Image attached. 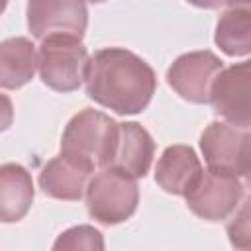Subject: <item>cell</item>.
<instances>
[{
	"instance_id": "obj_21",
	"label": "cell",
	"mask_w": 251,
	"mask_h": 251,
	"mask_svg": "<svg viewBox=\"0 0 251 251\" xmlns=\"http://www.w3.org/2000/svg\"><path fill=\"white\" fill-rule=\"evenodd\" d=\"M6 4H8V0H0V14L6 10Z\"/></svg>"
},
{
	"instance_id": "obj_10",
	"label": "cell",
	"mask_w": 251,
	"mask_h": 251,
	"mask_svg": "<svg viewBox=\"0 0 251 251\" xmlns=\"http://www.w3.org/2000/svg\"><path fill=\"white\" fill-rule=\"evenodd\" d=\"M153 153L155 143L149 131L135 122H124L118 124V133L108 167L124 171L133 178H139L147 175L153 161Z\"/></svg>"
},
{
	"instance_id": "obj_9",
	"label": "cell",
	"mask_w": 251,
	"mask_h": 251,
	"mask_svg": "<svg viewBox=\"0 0 251 251\" xmlns=\"http://www.w3.org/2000/svg\"><path fill=\"white\" fill-rule=\"evenodd\" d=\"M208 102L229 124L249 127V63L222 69L210 86Z\"/></svg>"
},
{
	"instance_id": "obj_13",
	"label": "cell",
	"mask_w": 251,
	"mask_h": 251,
	"mask_svg": "<svg viewBox=\"0 0 251 251\" xmlns=\"http://www.w3.org/2000/svg\"><path fill=\"white\" fill-rule=\"evenodd\" d=\"M90 171L76 161L59 155L53 157L39 175L41 190L57 200H80L86 190Z\"/></svg>"
},
{
	"instance_id": "obj_7",
	"label": "cell",
	"mask_w": 251,
	"mask_h": 251,
	"mask_svg": "<svg viewBox=\"0 0 251 251\" xmlns=\"http://www.w3.org/2000/svg\"><path fill=\"white\" fill-rule=\"evenodd\" d=\"M224 69L212 51H192L180 55L167 71L171 88L192 104H206L216 75Z\"/></svg>"
},
{
	"instance_id": "obj_3",
	"label": "cell",
	"mask_w": 251,
	"mask_h": 251,
	"mask_svg": "<svg viewBox=\"0 0 251 251\" xmlns=\"http://www.w3.org/2000/svg\"><path fill=\"white\" fill-rule=\"evenodd\" d=\"M88 51L80 37L67 33H51L41 39L37 51V69L43 84L57 92L76 90L86 76Z\"/></svg>"
},
{
	"instance_id": "obj_22",
	"label": "cell",
	"mask_w": 251,
	"mask_h": 251,
	"mask_svg": "<svg viewBox=\"0 0 251 251\" xmlns=\"http://www.w3.org/2000/svg\"><path fill=\"white\" fill-rule=\"evenodd\" d=\"M88 2H96L98 4V2H104V0H88Z\"/></svg>"
},
{
	"instance_id": "obj_17",
	"label": "cell",
	"mask_w": 251,
	"mask_h": 251,
	"mask_svg": "<svg viewBox=\"0 0 251 251\" xmlns=\"http://www.w3.org/2000/svg\"><path fill=\"white\" fill-rule=\"evenodd\" d=\"M227 233H229L231 245H235L239 249H247L249 247V237H251V229H249V202H243L241 210L227 224Z\"/></svg>"
},
{
	"instance_id": "obj_6",
	"label": "cell",
	"mask_w": 251,
	"mask_h": 251,
	"mask_svg": "<svg viewBox=\"0 0 251 251\" xmlns=\"http://www.w3.org/2000/svg\"><path fill=\"white\" fill-rule=\"evenodd\" d=\"M249 127L227 122H212L200 137V149L208 169L245 178L249 175Z\"/></svg>"
},
{
	"instance_id": "obj_2",
	"label": "cell",
	"mask_w": 251,
	"mask_h": 251,
	"mask_svg": "<svg viewBox=\"0 0 251 251\" xmlns=\"http://www.w3.org/2000/svg\"><path fill=\"white\" fill-rule=\"evenodd\" d=\"M116 133L118 124L110 116L84 108L67 124L61 139V155L76 161L90 173L96 167H108Z\"/></svg>"
},
{
	"instance_id": "obj_12",
	"label": "cell",
	"mask_w": 251,
	"mask_h": 251,
	"mask_svg": "<svg viewBox=\"0 0 251 251\" xmlns=\"http://www.w3.org/2000/svg\"><path fill=\"white\" fill-rule=\"evenodd\" d=\"M33 180L31 175L16 163L0 165V222H20L31 208Z\"/></svg>"
},
{
	"instance_id": "obj_18",
	"label": "cell",
	"mask_w": 251,
	"mask_h": 251,
	"mask_svg": "<svg viewBox=\"0 0 251 251\" xmlns=\"http://www.w3.org/2000/svg\"><path fill=\"white\" fill-rule=\"evenodd\" d=\"M14 120V106L6 94H0V131L8 129Z\"/></svg>"
},
{
	"instance_id": "obj_16",
	"label": "cell",
	"mask_w": 251,
	"mask_h": 251,
	"mask_svg": "<svg viewBox=\"0 0 251 251\" xmlns=\"http://www.w3.org/2000/svg\"><path fill=\"white\" fill-rule=\"evenodd\" d=\"M53 249H90V251H102L104 249V239L102 233L90 226H76L67 229L65 233L59 235L55 241Z\"/></svg>"
},
{
	"instance_id": "obj_15",
	"label": "cell",
	"mask_w": 251,
	"mask_h": 251,
	"mask_svg": "<svg viewBox=\"0 0 251 251\" xmlns=\"http://www.w3.org/2000/svg\"><path fill=\"white\" fill-rule=\"evenodd\" d=\"M216 43L226 55H247L251 51V12L247 8L224 12L216 25Z\"/></svg>"
},
{
	"instance_id": "obj_5",
	"label": "cell",
	"mask_w": 251,
	"mask_h": 251,
	"mask_svg": "<svg viewBox=\"0 0 251 251\" xmlns=\"http://www.w3.org/2000/svg\"><path fill=\"white\" fill-rule=\"evenodd\" d=\"M190 212L208 222L226 220L245 196L239 176L222 171H202L196 184L184 194Z\"/></svg>"
},
{
	"instance_id": "obj_4",
	"label": "cell",
	"mask_w": 251,
	"mask_h": 251,
	"mask_svg": "<svg viewBox=\"0 0 251 251\" xmlns=\"http://www.w3.org/2000/svg\"><path fill=\"white\" fill-rule=\"evenodd\" d=\"M139 202V188L133 176L104 167L86 184V208L90 218L104 226L122 224L133 216Z\"/></svg>"
},
{
	"instance_id": "obj_11",
	"label": "cell",
	"mask_w": 251,
	"mask_h": 251,
	"mask_svg": "<svg viewBox=\"0 0 251 251\" xmlns=\"http://www.w3.org/2000/svg\"><path fill=\"white\" fill-rule=\"evenodd\" d=\"M202 175V165L188 145H171L155 167V182L169 194L184 196Z\"/></svg>"
},
{
	"instance_id": "obj_8",
	"label": "cell",
	"mask_w": 251,
	"mask_h": 251,
	"mask_svg": "<svg viewBox=\"0 0 251 251\" xmlns=\"http://www.w3.org/2000/svg\"><path fill=\"white\" fill-rule=\"evenodd\" d=\"M88 24L84 0H29L27 27L33 37L43 39L51 33L82 37Z\"/></svg>"
},
{
	"instance_id": "obj_20",
	"label": "cell",
	"mask_w": 251,
	"mask_h": 251,
	"mask_svg": "<svg viewBox=\"0 0 251 251\" xmlns=\"http://www.w3.org/2000/svg\"><path fill=\"white\" fill-rule=\"evenodd\" d=\"M226 4H229L231 8H247L251 0H226Z\"/></svg>"
},
{
	"instance_id": "obj_14",
	"label": "cell",
	"mask_w": 251,
	"mask_h": 251,
	"mask_svg": "<svg viewBox=\"0 0 251 251\" xmlns=\"http://www.w3.org/2000/svg\"><path fill=\"white\" fill-rule=\"evenodd\" d=\"M37 53L27 37H10L0 43V88H20L33 78Z\"/></svg>"
},
{
	"instance_id": "obj_1",
	"label": "cell",
	"mask_w": 251,
	"mask_h": 251,
	"mask_svg": "<svg viewBox=\"0 0 251 251\" xmlns=\"http://www.w3.org/2000/svg\"><path fill=\"white\" fill-rule=\"evenodd\" d=\"M84 82L94 102L122 116L143 112L157 88L153 69L122 47L98 49L88 61Z\"/></svg>"
},
{
	"instance_id": "obj_19",
	"label": "cell",
	"mask_w": 251,
	"mask_h": 251,
	"mask_svg": "<svg viewBox=\"0 0 251 251\" xmlns=\"http://www.w3.org/2000/svg\"><path fill=\"white\" fill-rule=\"evenodd\" d=\"M188 2L194 4V6H198V8H210V10L220 8V6L226 4V0H188Z\"/></svg>"
}]
</instances>
